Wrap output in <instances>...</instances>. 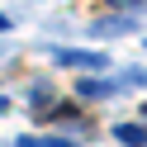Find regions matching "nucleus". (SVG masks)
<instances>
[{"label": "nucleus", "instance_id": "f257e3e1", "mask_svg": "<svg viewBox=\"0 0 147 147\" xmlns=\"http://www.w3.org/2000/svg\"><path fill=\"white\" fill-rule=\"evenodd\" d=\"M119 138H123V142H133V147H142V142H147V128H138V123H123V128H119Z\"/></svg>", "mask_w": 147, "mask_h": 147}]
</instances>
